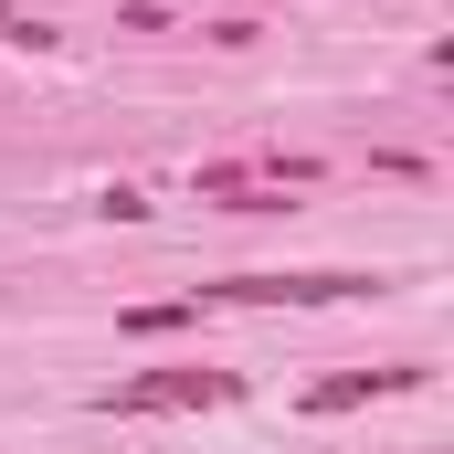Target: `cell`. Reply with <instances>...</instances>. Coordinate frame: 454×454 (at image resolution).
<instances>
[{"label":"cell","instance_id":"6da1fadb","mask_svg":"<svg viewBox=\"0 0 454 454\" xmlns=\"http://www.w3.org/2000/svg\"><path fill=\"white\" fill-rule=\"evenodd\" d=\"M201 402H232V370H148L96 391V412H201Z\"/></svg>","mask_w":454,"mask_h":454},{"label":"cell","instance_id":"3957f363","mask_svg":"<svg viewBox=\"0 0 454 454\" xmlns=\"http://www.w3.org/2000/svg\"><path fill=\"white\" fill-rule=\"evenodd\" d=\"M380 275H232L223 296H243V307H339V296H370Z\"/></svg>","mask_w":454,"mask_h":454},{"label":"cell","instance_id":"7a4b0ae2","mask_svg":"<svg viewBox=\"0 0 454 454\" xmlns=\"http://www.w3.org/2000/svg\"><path fill=\"white\" fill-rule=\"evenodd\" d=\"M317 169L307 159H275V169H201V201L223 212H286V191H307Z\"/></svg>","mask_w":454,"mask_h":454},{"label":"cell","instance_id":"277c9868","mask_svg":"<svg viewBox=\"0 0 454 454\" xmlns=\"http://www.w3.org/2000/svg\"><path fill=\"white\" fill-rule=\"evenodd\" d=\"M423 370H348V380H317L307 412H348V402H380V391H412Z\"/></svg>","mask_w":454,"mask_h":454}]
</instances>
